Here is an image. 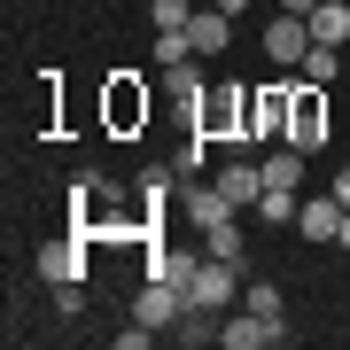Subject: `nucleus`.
<instances>
[{
  "instance_id": "393cba45",
  "label": "nucleus",
  "mask_w": 350,
  "mask_h": 350,
  "mask_svg": "<svg viewBox=\"0 0 350 350\" xmlns=\"http://www.w3.org/2000/svg\"><path fill=\"white\" fill-rule=\"evenodd\" d=\"M335 250H342V257H350V211H342V234H335Z\"/></svg>"
},
{
  "instance_id": "6e6552de",
  "label": "nucleus",
  "mask_w": 350,
  "mask_h": 350,
  "mask_svg": "<svg viewBox=\"0 0 350 350\" xmlns=\"http://www.w3.org/2000/svg\"><path fill=\"white\" fill-rule=\"evenodd\" d=\"M250 140H288V94H280V86H257V101H250Z\"/></svg>"
},
{
  "instance_id": "a211bd4d",
  "label": "nucleus",
  "mask_w": 350,
  "mask_h": 350,
  "mask_svg": "<svg viewBox=\"0 0 350 350\" xmlns=\"http://www.w3.org/2000/svg\"><path fill=\"white\" fill-rule=\"evenodd\" d=\"M335 70H342V63H335V47H319V39H312V55L296 63V78H304V86H327Z\"/></svg>"
},
{
  "instance_id": "0eeeda50",
  "label": "nucleus",
  "mask_w": 350,
  "mask_h": 350,
  "mask_svg": "<svg viewBox=\"0 0 350 350\" xmlns=\"http://www.w3.org/2000/svg\"><path fill=\"white\" fill-rule=\"evenodd\" d=\"M187 39H195V55H202V63H211V55H226V47H234V16L202 0V8H195V24H187Z\"/></svg>"
},
{
  "instance_id": "aec40b11",
  "label": "nucleus",
  "mask_w": 350,
  "mask_h": 350,
  "mask_svg": "<svg viewBox=\"0 0 350 350\" xmlns=\"http://www.w3.org/2000/svg\"><path fill=\"white\" fill-rule=\"evenodd\" d=\"M241 312H265V319H280V288H273V280H241Z\"/></svg>"
},
{
  "instance_id": "9b49d317",
  "label": "nucleus",
  "mask_w": 350,
  "mask_h": 350,
  "mask_svg": "<svg viewBox=\"0 0 350 350\" xmlns=\"http://www.w3.org/2000/svg\"><path fill=\"white\" fill-rule=\"evenodd\" d=\"M304 24H312V39H319V47H342V39H350V0H319Z\"/></svg>"
},
{
  "instance_id": "7ed1b4c3",
  "label": "nucleus",
  "mask_w": 350,
  "mask_h": 350,
  "mask_svg": "<svg viewBox=\"0 0 350 350\" xmlns=\"http://www.w3.org/2000/svg\"><path fill=\"white\" fill-rule=\"evenodd\" d=\"M288 148H304V156L327 148V101H319V86H304L296 101H288Z\"/></svg>"
},
{
  "instance_id": "a878e982",
  "label": "nucleus",
  "mask_w": 350,
  "mask_h": 350,
  "mask_svg": "<svg viewBox=\"0 0 350 350\" xmlns=\"http://www.w3.org/2000/svg\"><path fill=\"white\" fill-rule=\"evenodd\" d=\"M211 8H226V16H241V8H250V0H211Z\"/></svg>"
},
{
  "instance_id": "423d86ee",
  "label": "nucleus",
  "mask_w": 350,
  "mask_h": 350,
  "mask_svg": "<svg viewBox=\"0 0 350 350\" xmlns=\"http://www.w3.org/2000/svg\"><path fill=\"white\" fill-rule=\"evenodd\" d=\"M179 211L195 218V234H202V226H218V218H241L234 202L218 195V179H211V187H202V179H179Z\"/></svg>"
},
{
  "instance_id": "412c9836",
  "label": "nucleus",
  "mask_w": 350,
  "mask_h": 350,
  "mask_svg": "<svg viewBox=\"0 0 350 350\" xmlns=\"http://www.w3.org/2000/svg\"><path fill=\"white\" fill-rule=\"evenodd\" d=\"M55 312H63V319H78V312H86V296H78V280H63V288H55Z\"/></svg>"
},
{
  "instance_id": "39448f33",
  "label": "nucleus",
  "mask_w": 350,
  "mask_h": 350,
  "mask_svg": "<svg viewBox=\"0 0 350 350\" xmlns=\"http://www.w3.org/2000/svg\"><path fill=\"white\" fill-rule=\"evenodd\" d=\"M218 195L234 202V211H257V202H265V163L234 156V163H226V172H218Z\"/></svg>"
},
{
  "instance_id": "4468645a",
  "label": "nucleus",
  "mask_w": 350,
  "mask_h": 350,
  "mask_svg": "<svg viewBox=\"0 0 350 350\" xmlns=\"http://www.w3.org/2000/svg\"><path fill=\"white\" fill-rule=\"evenodd\" d=\"M195 265H202V257H187V250H156V257H148V280L187 288V280H195Z\"/></svg>"
},
{
  "instance_id": "f257e3e1",
  "label": "nucleus",
  "mask_w": 350,
  "mask_h": 350,
  "mask_svg": "<svg viewBox=\"0 0 350 350\" xmlns=\"http://www.w3.org/2000/svg\"><path fill=\"white\" fill-rule=\"evenodd\" d=\"M187 304L226 319V312L241 304V265H234V257H202V265H195V280H187Z\"/></svg>"
},
{
  "instance_id": "dca6fc26",
  "label": "nucleus",
  "mask_w": 350,
  "mask_h": 350,
  "mask_svg": "<svg viewBox=\"0 0 350 350\" xmlns=\"http://www.w3.org/2000/svg\"><path fill=\"white\" fill-rule=\"evenodd\" d=\"M296 211H304V195H288V187H265V202H257L265 226H296Z\"/></svg>"
},
{
  "instance_id": "f03ea898",
  "label": "nucleus",
  "mask_w": 350,
  "mask_h": 350,
  "mask_svg": "<svg viewBox=\"0 0 350 350\" xmlns=\"http://www.w3.org/2000/svg\"><path fill=\"white\" fill-rule=\"evenodd\" d=\"M304 55H312V24H304V16H265V63H280V70H296Z\"/></svg>"
},
{
  "instance_id": "4be33fe9",
  "label": "nucleus",
  "mask_w": 350,
  "mask_h": 350,
  "mask_svg": "<svg viewBox=\"0 0 350 350\" xmlns=\"http://www.w3.org/2000/svg\"><path fill=\"white\" fill-rule=\"evenodd\" d=\"M148 342H156V327H140V319H133V327H117V350H148Z\"/></svg>"
},
{
  "instance_id": "20e7f679",
  "label": "nucleus",
  "mask_w": 350,
  "mask_h": 350,
  "mask_svg": "<svg viewBox=\"0 0 350 350\" xmlns=\"http://www.w3.org/2000/svg\"><path fill=\"white\" fill-rule=\"evenodd\" d=\"M133 319H140V327H179V319H187V288L148 280V288L133 296Z\"/></svg>"
},
{
  "instance_id": "9d476101",
  "label": "nucleus",
  "mask_w": 350,
  "mask_h": 350,
  "mask_svg": "<svg viewBox=\"0 0 350 350\" xmlns=\"http://www.w3.org/2000/svg\"><path fill=\"white\" fill-rule=\"evenodd\" d=\"M265 187H288V195H304V148H265Z\"/></svg>"
},
{
  "instance_id": "b1692460",
  "label": "nucleus",
  "mask_w": 350,
  "mask_h": 350,
  "mask_svg": "<svg viewBox=\"0 0 350 350\" xmlns=\"http://www.w3.org/2000/svg\"><path fill=\"white\" fill-rule=\"evenodd\" d=\"M280 8H288V16H312V8H319V0H280Z\"/></svg>"
},
{
  "instance_id": "ddd939ff",
  "label": "nucleus",
  "mask_w": 350,
  "mask_h": 350,
  "mask_svg": "<svg viewBox=\"0 0 350 350\" xmlns=\"http://www.w3.org/2000/svg\"><path fill=\"white\" fill-rule=\"evenodd\" d=\"M39 273L63 288V280H78V273H86V250H78V241H47V250H39Z\"/></svg>"
},
{
  "instance_id": "5701e85b",
  "label": "nucleus",
  "mask_w": 350,
  "mask_h": 350,
  "mask_svg": "<svg viewBox=\"0 0 350 350\" xmlns=\"http://www.w3.org/2000/svg\"><path fill=\"white\" fill-rule=\"evenodd\" d=\"M335 202H342V211H350V163H342V172H335Z\"/></svg>"
},
{
  "instance_id": "f3484780",
  "label": "nucleus",
  "mask_w": 350,
  "mask_h": 350,
  "mask_svg": "<svg viewBox=\"0 0 350 350\" xmlns=\"http://www.w3.org/2000/svg\"><path fill=\"white\" fill-rule=\"evenodd\" d=\"M148 24L156 31H187L195 24V0H148Z\"/></svg>"
},
{
  "instance_id": "1a4fd4ad",
  "label": "nucleus",
  "mask_w": 350,
  "mask_h": 350,
  "mask_svg": "<svg viewBox=\"0 0 350 350\" xmlns=\"http://www.w3.org/2000/svg\"><path fill=\"white\" fill-rule=\"evenodd\" d=\"M296 234H304V241H319V250L342 234V202H335V187H327L319 202H304V211H296Z\"/></svg>"
},
{
  "instance_id": "f8f14e48",
  "label": "nucleus",
  "mask_w": 350,
  "mask_h": 350,
  "mask_svg": "<svg viewBox=\"0 0 350 350\" xmlns=\"http://www.w3.org/2000/svg\"><path fill=\"white\" fill-rule=\"evenodd\" d=\"M202 257H250V234H241V218H218V226H202Z\"/></svg>"
},
{
  "instance_id": "2eb2a0df",
  "label": "nucleus",
  "mask_w": 350,
  "mask_h": 350,
  "mask_svg": "<svg viewBox=\"0 0 350 350\" xmlns=\"http://www.w3.org/2000/svg\"><path fill=\"white\" fill-rule=\"evenodd\" d=\"M133 117H148V94H140L133 78H117L109 86V125H133Z\"/></svg>"
},
{
  "instance_id": "6ab92c4d",
  "label": "nucleus",
  "mask_w": 350,
  "mask_h": 350,
  "mask_svg": "<svg viewBox=\"0 0 350 350\" xmlns=\"http://www.w3.org/2000/svg\"><path fill=\"white\" fill-rule=\"evenodd\" d=\"M156 63H163V70L195 63V39H187V31H156Z\"/></svg>"
}]
</instances>
